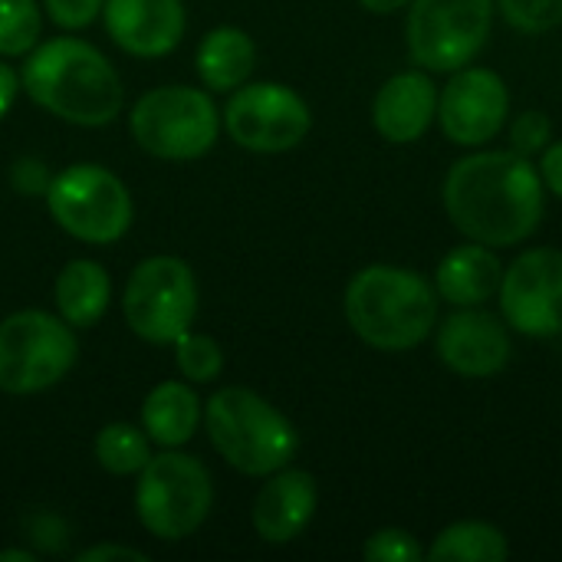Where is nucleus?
I'll return each instance as SVG.
<instances>
[{"instance_id": "nucleus-1", "label": "nucleus", "mask_w": 562, "mask_h": 562, "mask_svg": "<svg viewBox=\"0 0 562 562\" xmlns=\"http://www.w3.org/2000/svg\"><path fill=\"white\" fill-rule=\"evenodd\" d=\"M441 198L461 237L494 250L530 240L547 214L540 168L514 148H471L448 168Z\"/></svg>"}, {"instance_id": "nucleus-2", "label": "nucleus", "mask_w": 562, "mask_h": 562, "mask_svg": "<svg viewBox=\"0 0 562 562\" xmlns=\"http://www.w3.org/2000/svg\"><path fill=\"white\" fill-rule=\"evenodd\" d=\"M20 89H26L40 109L79 128L109 125L125 102L115 66L92 43L76 36L36 43L20 69Z\"/></svg>"}, {"instance_id": "nucleus-3", "label": "nucleus", "mask_w": 562, "mask_h": 562, "mask_svg": "<svg viewBox=\"0 0 562 562\" xmlns=\"http://www.w3.org/2000/svg\"><path fill=\"white\" fill-rule=\"evenodd\" d=\"M438 303L441 296L425 273L395 263L362 267L342 296L349 329L379 352H408L435 336Z\"/></svg>"}, {"instance_id": "nucleus-4", "label": "nucleus", "mask_w": 562, "mask_h": 562, "mask_svg": "<svg viewBox=\"0 0 562 562\" xmlns=\"http://www.w3.org/2000/svg\"><path fill=\"white\" fill-rule=\"evenodd\" d=\"M204 428L214 451L247 477L286 468L300 451L293 422L254 389L227 385L204 402Z\"/></svg>"}, {"instance_id": "nucleus-5", "label": "nucleus", "mask_w": 562, "mask_h": 562, "mask_svg": "<svg viewBox=\"0 0 562 562\" xmlns=\"http://www.w3.org/2000/svg\"><path fill=\"white\" fill-rule=\"evenodd\" d=\"M214 507V481L211 471L178 448H165L151 454L138 471L135 484V514L142 527L165 540L178 543L204 527Z\"/></svg>"}, {"instance_id": "nucleus-6", "label": "nucleus", "mask_w": 562, "mask_h": 562, "mask_svg": "<svg viewBox=\"0 0 562 562\" xmlns=\"http://www.w3.org/2000/svg\"><path fill=\"white\" fill-rule=\"evenodd\" d=\"M128 132L142 151L165 161H194L207 155L221 135V112L211 92L194 86H161L138 95Z\"/></svg>"}, {"instance_id": "nucleus-7", "label": "nucleus", "mask_w": 562, "mask_h": 562, "mask_svg": "<svg viewBox=\"0 0 562 562\" xmlns=\"http://www.w3.org/2000/svg\"><path fill=\"white\" fill-rule=\"evenodd\" d=\"M79 359L76 329L56 313L20 310L0 323V389L36 395L63 382Z\"/></svg>"}, {"instance_id": "nucleus-8", "label": "nucleus", "mask_w": 562, "mask_h": 562, "mask_svg": "<svg viewBox=\"0 0 562 562\" xmlns=\"http://www.w3.org/2000/svg\"><path fill=\"white\" fill-rule=\"evenodd\" d=\"M43 198L53 221L69 237L95 247L122 240L135 217V204L125 181L92 161H79L53 175Z\"/></svg>"}, {"instance_id": "nucleus-9", "label": "nucleus", "mask_w": 562, "mask_h": 562, "mask_svg": "<svg viewBox=\"0 0 562 562\" xmlns=\"http://www.w3.org/2000/svg\"><path fill=\"white\" fill-rule=\"evenodd\" d=\"M494 13V0H412L405 20L408 56L435 76H451L484 53Z\"/></svg>"}, {"instance_id": "nucleus-10", "label": "nucleus", "mask_w": 562, "mask_h": 562, "mask_svg": "<svg viewBox=\"0 0 562 562\" xmlns=\"http://www.w3.org/2000/svg\"><path fill=\"white\" fill-rule=\"evenodd\" d=\"M122 316L138 339L171 346L198 316V280L191 267L178 257L142 260L125 283Z\"/></svg>"}, {"instance_id": "nucleus-11", "label": "nucleus", "mask_w": 562, "mask_h": 562, "mask_svg": "<svg viewBox=\"0 0 562 562\" xmlns=\"http://www.w3.org/2000/svg\"><path fill=\"white\" fill-rule=\"evenodd\" d=\"M221 125L240 148L280 155L310 135L313 112L306 99L283 82H244L227 99Z\"/></svg>"}, {"instance_id": "nucleus-12", "label": "nucleus", "mask_w": 562, "mask_h": 562, "mask_svg": "<svg viewBox=\"0 0 562 562\" xmlns=\"http://www.w3.org/2000/svg\"><path fill=\"white\" fill-rule=\"evenodd\" d=\"M501 316L510 333L553 339L562 333V250L530 247L504 267L497 290Z\"/></svg>"}, {"instance_id": "nucleus-13", "label": "nucleus", "mask_w": 562, "mask_h": 562, "mask_svg": "<svg viewBox=\"0 0 562 562\" xmlns=\"http://www.w3.org/2000/svg\"><path fill=\"white\" fill-rule=\"evenodd\" d=\"M510 119V89L501 72L487 66L454 69L438 89V125L458 148H484Z\"/></svg>"}, {"instance_id": "nucleus-14", "label": "nucleus", "mask_w": 562, "mask_h": 562, "mask_svg": "<svg viewBox=\"0 0 562 562\" xmlns=\"http://www.w3.org/2000/svg\"><path fill=\"white\" fill-rule=\"evenodd\" d=\"M435 352L461 379H491L510 366L514 336L504 316L484 306H461L435 329Z\"/></svg>"}, {"instance_id": "nucleus-15", "label": "nucleus", "mask_w": 562, "mask_h": 562, "mask_svg": "<svg viewBox=\"0 0 562 562\" xmlns=\"http://www.w3.org/2000/svg\"><path fill=\"white\" fill-rule=\"evenodd\" d=\"M102 20L112 43L138 59L168 56L188 26L181 0H105Z\"/></svg>"}, {"instance_id": "nucleus-16", "label": "nucleus", "mask_w": 562, "mask_h": 562, "mask_svg": "<svg viewBox=\"0 0 562 562\" xmlns=\"http://www.w3.org/2000/svg\"><path fill=\"white\" fill-rule=\"evenodd\" d=\"M438 122V86L428 69H405L385 79L372 99V125L389 145H412Z\"/></svg>"}, {"instance_id": "nucleus-17", "label": "nucleus", "mask_w": 562, "mask_h": 562, "mask_svg": "<svg viewBox=\"0 0 562 562\" xmlns=\"http://www.w3.org/2000/svg\"><path fill=\"white\" fill-rule=\"evenodd\" d=\"M319 504L316 477L300 468H280L267 474V484L254 497V530L263 543L283 547L303 537V530L313 524Z\"/></svg>"}, {"instance_id": "nucleus-18", "label": "nucleus", "mask_w": 562, "mask_h": 562, "mask_svg": "<svg viewBox=\"0 0 562 562\" xmlns=\"http://www.w3.org/2000/svg\"><path fill=\"white\" fill-rule=\"evenodd\" d=\"M501 280H504V263L497 250L477 240H464L438 260L431 283L445 303L461 310V306H487V300L497 296Z\"/></svg>"}, {"instance_id": "nucleus-19", "label": "nucleus", "mask_w": 562, "mask_h": 562, "mask_svg": "<svg viewBox=\"0 0 562 562\" xmlns=\"http://www.w3.org/2000/svg\"><path fill=\"white\" fill-rule=\"evenodd\" d=\"M204 422V405L191 385L171 379L158 382L142 402V428L158 448H181Z\"/></svg>"}, {"instance_id": "nucleus-20", "label": "nucleus", "mask_w": 562, "mask_h": 562, "mask_svg": "<svg viewBox=\"0 0 562 562\" xmlns=\"http://www.w3.org/2000/svg\"><path fill=\"white\" fill-rule=\"evenodd\" d=\"M53 300H56V313L72 329H89L109 310L112 280L105 267L95 260H69L53 283Z\"/></svg>"}, {"instance_id": "nucleus-21", "label": "nucleus", "mask_w": 562, "mask_h": 562, "mask_svg": "<svg viewBox=\"0 0 562 562\" xmlns=\"http://www.w3.org/2000/svg\"><path fill=\"white\" fill-rule=\"evenodd\" d=\"M198 76L211 92H234L257 66V46L240 26H217L198 46Z\"/></svg>"}, {"instance_id": "nucleus-22", "label": "nucleus", "mask_w": 562, "mask_h": 562, "mask_svg": "<svg viewBox=\"0 0 562 562\" xmlns=\"http://www.w3.org/2000/svg\"><path fill=\"white\" fill-rule=\"evenodd\" d=\"M507 557H510V540L501 527L487 520H458V524H448L431 540L425 560L504 562Z\"/></svg>"}, {"instance_id": "nucleus-23", "label": "nucleus", "mask_w": 562, "mask_h": 562, "mask_svg": "<svg viewBox=\"0 0 562 562\" xmlns=\"http://www.w3.org/2000/svg\"><path fill=\"white\" fill-rule=\"evenodd\" d=\"M151 458V438L145 428H135L128 422H112L95 435V461L102 471L115 477L138 474Z\"/></svg>"}, {"instance_id": "nucleus-24", "label": "nucleus", "mask_w": 562, "mask_h": 562, "mask_svg": "<svg viewBox=\"0 0 562 562\" xmlns=\"http://www.w3.org/2000/svg\"><path fill=\"white\" fill-rule=\"evenodd\" d=\"M43 13L36 0H0V56H26L40 43Z\"/></svg>"}, {"instance_id": "nucleus-25", "label": "nucleus", "mask_w": 562, "mask_h": 562, "mask_svg": "<svg viewBox=\"0 0 562 562\" xmlns=\"http://www.w3.org/2000/svg\"><path fill=\"white\" fill-rule=\"evenodd\" d=\"M171 346H175V366L184 375V382L207 385V382H214L221 375L224 352H221V346L211 336H201V333H191L188 329Z\"/></svg>"}, {"instance_id": "nucleus-26", "label": "nucleus", "mask_w": 562, "mask_h": 562, "mask_svg": "<svg viewBox=\"0 0 562 562\" xmlns=\"http://www.w3.org/2000/svg\"><path fill=\"white\" fill-rule=\"evenodd\" d=\"M494 7L507 26L527 36H540L562 26V0H494Z\"/></svg>"}, {"instance_id": "nucleus-27", "label": "nucleus", "mask_w": 562, "mask_h": 562, "mask_svg": "<svg viewBox=\"0 0 562 562\" xmlns=\"http://www.w3.org/2000/svg\"><path fill=\"white\" fill-rule=\"evenodd\" d=\"M362 557L369 562H422L428 557V550L418 543V537L412 530L382 527L366 540Z\"/></svg>"}, {"instance_id": "nucleus-28", "label": "nucleus", "mask_w": 562, "mask_h": 562, "mask_svg": "<svg viewBox=\"0 0 562 562\" xmlns=\"http://www.w3.org/2000/svg\"><path fill=\"white\" fill-rule=\"evenodd\" d=\"M507 138H510V148L517 155L537 158L553 142V119L547 112H540V109H527V112H520V115L510 119Z\"/></svg>"}, {"instance_id": "nucleus-29", "label": "nucleus", "mask_w": 562, "mask_h": 562, "mask_svg": "<svg viewBox=\"0 0 562 562\" xmlns=\"http://www.w3.org/2000/svg\"><path fill=\"white\" fill-rule=\"evenodd\" d=\"M105 0H43L46 16L63 30H82L102 13Z\"/></svg>"}, {"instance_id": "nucleus-30", "label": "nucleus", "mask_w": 562, "mask_h": 562, "mask_svg": "<svg viewBox=\"0 0 562 562\" xmlns=\"http://www.w3.org/2000/svg\"><path fill=\"white\" fill-rule=\"evenodd\" d=\"M49 181H53V175H49V168L40 158H16L13 168H10V184L20 194H26V198L46 194Z\"/></svg>"}, {"instance_id": "nucleus-31", "label": "nucleus", "mask_w": 562, "mask_h": 562, "mask_svg": "<svg viewBox=\"0 0 562 562\" xmlns=\"http://www.w3.org/2000/svg\"><path fill=\"white\" fill-rule=\"evenodd\" d=\"M540 178H543V188L547 194L560 198L562 201V138L560 142H550L540 155Z\"/></svg>"}, {"instance_id": "nucleus-32", "label": "nucleus", "mask_w": 562, "mask_h": 562, "mask_svg": "<svg viewBox=\"0 0 562 562\" xmlns=\"http://www.w3.org/2000/svg\"><path fill=\"white\" fill-rule=\"evenodd\" d=\"M109 560H128V562H145L148 557L142 550L132 547H115V543H99L79 553V562H109Z\"/></svg>"}, {"instance_id": "nucleus-33", "label": "nucleus", "mask_w": 562, "mask_h": 562, "mask_svg": "<svg viewBox=\"0 0 562 562\" xmlns=\"http://www.w3.org/2000/svg\"><path fill=\"white\" fill-rule=\"evenodd\" d=\"M16 92H20V72H16L10 63H0V122H3V115L10 112Z\"/></svg>"}, {"instance_id": "nucleus-34", "label": "nucleus", "mask_w": 562, "mask_h": 562, "mask_svg": "<svg viewBox=\"0 0 562 562\" xmlns=\"http://www.w3.org/2000/svg\"><path fill=\"white\" fill-rule=\"evenodd\" d=\"M359 3H362V10H369V13H375V16H389V13L405 10L412 0H359Z\"/></svg>"}, {"instance_id": "nucleus-35", "label": "nucleus", "mask_w": 562, "mask_h": 562, "mask_svg": "<svg viewBox=\"0 0 562 562\" xmlns=\"http://www.w3.org/2000/svg\"><path fill=\"white\" fill-rule=\"evenodd\" d=\"M36 553L30 550H0V562H33Z\"/></svg>"}]
</instances>
